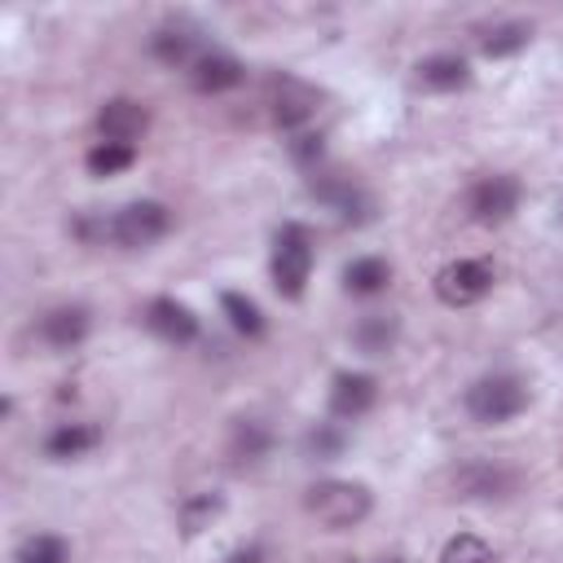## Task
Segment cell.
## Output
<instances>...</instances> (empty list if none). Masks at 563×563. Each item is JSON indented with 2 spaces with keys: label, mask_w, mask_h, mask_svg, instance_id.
<instances>
[{
  "label": "cell",
  "mask_w": 563,
  "mask_h": 563,
  "mask_svg": "<svg viewBox=\"0 0 563 563\" xmlns=\"http://www.w3.org/2000/svg\"><path fill=\"white\" fill-rule=\"evenodd\" d=\"M172 224V211L154 198H141V202H128L119 211H84L75 220V233L84 242H110V246H123V251H141V246H154Z\"/></svg>",
  "instance_id": "cell-1"
},
{
  "label": "cell",
  "mask_w": 563,
  "mask_h": 563,
  "mask_svg": "<svg viewBox=\"0 0 563 563\" xmlns=\"http://www.w3.org/2000/svg\"><path fill=\"white\" fill-rule=\"evenodd\" d=\"M303 510L325 528H352L374 510V497L356 479H321L303 493Z\"/></svg>",
  "instance_id": "cell-2"
},
{
  "label": "cell",
  "mask_w": 563,
  "mask_h": 563,
  "mask_svg": "<svg viewBox=\"0 0 563 563\" xmlns=\"http://www.w3.org/2000/svg\"><path fill=\"white\" fill-rule=\"evenodd\" d=\"M308 277H312V233L290 220L273 238V286L282 299H299Z\"/></svg>",
  "instance_id": "cell-3"
},
{
  "label": "cell",
  "mask_w": 563,
  "mask_h": 563,
  "mask_svg": "<svg viewBox=\"0 0 563 563\" xmlns=\"http://www.w3.org/2000/svg\"><path fill=\"white\" fill-rule=\"evenodd\" d=\"M523 409H528V387L515 374H488V378H479V383L466 387V413L475 422H484V427L510 422Z\"/></svg>",
  "instance_id": "cell-4"
},
{
  "label": "cell",
  "mask_w": 563,
  "mask_h": 563,
  "mask_svg": "<svg viewBox=\"0 0 563 563\" xmlns=\"http://www.w3.org/2000/svg\"><path fill=\"white\" fill-rule=\"evenodd\" d=\"M317 101H321V92L312 84L295 79V75H268V84H264V110L286 132H295L299 123H308L317 114Z\"/></svg>",
  "instance_id": "cell-5"
},
{
  "label": "cell",
  "mask_w": 563,
  "mask_h": 563,
  "mask_svg": "<svg viewBox=\"0 0 563 563\" xmlns=\"http://www.w3.org/2000/svg\"><path fill=\"white\" fill-rule=\"evenodd\" d=\"M431 286H435L440 303H449V308L479 303L493 290V264H484V260H453V264H444L435 273Z\"/></svg>",
  "instance_id": "cell-6"
},
{
  "label": "cell",
  "mask_w": 563,
  "mask_h": 563,
  "mask_svg": "<svg viewBox=\"0 0 563 563\" xmlns=\"http://www.w3.org/2000/svg\"><path fill=\"white\" fill-rule=\"evenodd\" d=\"M515 207H519V180L515 176H484L466 194V211L479 224H501L515 216Z\"/></svg>",
  "instance_id": "cell-7"
},
{
  "label": "cell",
  "mask_w": 563,
  "mask_h": 563,
  "mask_svg": "<svg viewBox=\"0 0 563 563\" xmlns=\"http://www.w3.org/2000/svg\"><path fill=\"white\" fill-rule=\"evenodd\" d=\"M150 128V114L141 110V101H128V97H114L97 110V132L101 141H114V145H132L141 132Z\"/></svg>",
  "instance_id": "cell-8"
},
{
  "label": "cell",
  "mask_w": 563,
  "mask_h": 563,
  "mask_svg": "<svg viewBox=\"0 0 563 563\" xmlns=\"http://www.w3.org/2000/svg\"><path fill=\"white\" fill-rule=\"evenodd\" d=\"M145 325L158 334V339H167V343H194L198 339V317H194V308H185L180 299H150L145 303Z\"/></svg>",
  "instance_id": "cell-9"
},
{
  "label": "cell",
  "mask_w": 563,
  "mask_h": 563,
  "mask_svg": "<svg viewBox=\"0 0 563 563\" xmlns=\"http://www.w3.org/2000/svg\"><path fill=\"white\" fill-rule=\"evenodd\" d=\"M453 488H457V497L488 501V497H506L515 488V475L506 466H493V462H462L453 471Z\"/></svg>",
  "instance_id": "cell-10"
},
{
  "label": "cell",
  "mask_w": 563,
  "mask_h": 563,
  "mask_svg": "<svg viewBox=\"0 0 563 563\" xmlns=\"http://www.w3.org/2000/svg\"><path fill=\"white\" fill-rule=\"evenodd\" d=\"M378 400V383L369 374H334V387H330V413L352 422L361 413H369Z\"/></svg>",
  "instance_id": "cell-11"
},
{
  "label": "cell",
  "mask_w": 563,
  "mask_h": 563,
  "mask_svg": "<svg viewBox=\"0 0 563 563\" xmlns=\"http://www.w3.org/2000/svg\"><path fill=\"white\" fill-rule=\"evenodd\" d=\"M189 84H194L198 92H207V97H220V92H229V88L242 84V62L211 48V53H202V57L189 66Z\"/></svg>",
  "instance_id": "cell-12"
},
{
  "label": "cell",
  "mask_w": 563,
  "mask_h": 563,
  "mask_svg": "<svg viewBox=\"0 0 563 563\" xmlns=\"http://www.w3.org/2000/svg\"><path fill=\"white\" fill-rule=\"evenodd\" d=\"M312 194L321 198V202H330L343 220H369V194L356 185V180H347V176H317L312 180Z\"/></svg>",
  "instance_id": "cell-13"
},
{
  "label": "cell",
  "mask_w": 563,
  "mask_h": 563,
  "mask_svg": "<svg viewBox=\"0 0 563 563\" xmlns=\"http://www.w3.org/2000/svg\"><path fill=\"white\" fill-rule=\"evenodd\" d=\"M97 444H101V427H92V422H62V427H53V431L44 435V453H48L53 462L84 457V453H92Z\"/></svg>",
  "instance_id": "cell-14"
},
{
  "label": "cell",
  "mask_w": 563,
  "mask_h": 563,
  "mask_svg": "<svg viewBox=\"0 0 563 563\" xmlns=\"http://www.w3.org/2000/svg\"><path fill=\"white\" fill-rule=\"evenodd\" d=\"M150 48H154L158 62H167V66H185V70L207 53V48L198 44V31H189V26H158L154 40H150Z\"/></svg>",
  "instance_id": "cell-15"
},
{
  "label": "cell",
  "mask_w": 563,
  "mask_h": 563,
  "mask_svg": "<svg viewBox=\"0 0 563 563\" xmlns=\"http://www.w3.org/2000/svg\"><path fill=\"white\" fill-rule=\"evenodd\" d=\"M84 334H88V308H79V303H66V308H53L40 317V339L48 347H75Z\"/></svg>",
  "instance_id": "cell-16"
},
{
  "label": "cell",
  "mask_w": 563,
  "mask_h": 563,
  "mask_svg": "<svg viewBox=\"0 0 563 563\" xmlns=\"http://www.w3.org/2000/svg\"><path fill=\"white\" fill-rule=\"evenodd\" d=\"M466 79H471V66L457 53H435V57L418 62V84L431 92H457V88H466Z\"/></svg>",
  "instance_id": "cell-17"
},
{
  "label": "cell",
  "mask_w": 563,
  "mask_h": 563,
  "mask_svg": "<svg viewBox=\"0 0 563 563\" xmlns=\"http://www.w3.org/2000/svg\"><path fill=\"white\" fill-rule=\"evenodd\" d=\"M387 282H391V268L378 255H361V260H352L343 268V286L352 295H378V290H387Z\"/></svg>",
  "instance_id": "cell-18"
},
{
  "label": "cell",
  "mask_w": 563,
  "mask_h": 563,
  "mask_svg": "<svg viewBox=\"0 0 563 563\" xmlns=\"http://www.w3.org/2000/svg\"><path fill=\"white\" fill-rule=\"evenodd\" d=\"M268 444H273L268 427H264V422H255V418H242V422H233L229 457H233V462H260V457L268 453Z\"/></svg>",
  "instance_id": "cell-19"
},
{
  "label": "cell",
  "mask_w": 563,
  "mask_h": 563,
  "mask_svg": "<svg viewBox=\"0 0 563 563\" xmlns=\"http://www.w3.org/2000/svg\"><path fill=\"white\" fill-rule=\"evenodd\" d=\"M528 40H532V26H528V22H497V26H488V31L479 35V48H484L488 57H510V53H519Z\"/></svg>",
  "instance_id": "cell-20"
},
{
  "label": "cell",
  "mask_w": 563,
  "mask_h": 563,
  "mask_svg": "<svg viewBox=\"0 0 563 563\" xmlns=\"http://www.w3.org/2000/svg\"><path fill=\"white\" fill-rule=\"evenodd\" d=\"M220 308H224V317H229V325L238 334H246V339H260L264 334V312L255 308V299H246L238 290H224L220 295Z\"/></svg>",
  "instance_id": "cell-21"
},
{
  "label": "cell",
  "mask_w": 563,
  "mask_h": 563,
  "mask_svg": "<svg viewBox=\"0 0 563 563\" xmlns=\"http://www.w3.org/2000/svg\"><path fill=\"white\" fill-rule=\"evenodd\" d=\"M352 339H356V347H361V352L383 356V352L396 343V317H383V312L361 317V325L352 330Z\"/></svg>",
  "instance_id": "cell-22"
},
{
  "label": "cell",
  "mask_w": 563,
  "mask_h": 563,
  "mask_svg": "<svg viewBox=\"0 0 563 563\" xmlns=\"http://www.w3.org/2000/svg\"><path fill=\"white\" fill-rule=\"evenodd\" d=\"M132 158H136V150L132 145H114V141H97L92 150H88V172L92 176H114V172H123V167H132Z\"/></svg>",
  "instance_id": "cell-23"
},
{
  "label": "cell",
  "mask_w": 563,
  "mask_h": 563,
  "mask_svg": "<svg viewBox=\"0 0 563 563\" xmlns=\"http://www.w3.org/2000/svg\"><path fill=\"white\" fill-rule=\"evenodd\" d=\"M66 559H70V554H66V541L53 537V532L26 537V541L18 545V554H13V563H66Z\"/></svg>",
  "instance_id": "cell-24"
},
{
  "label": "cell",
  "mask_w": 563,
  "mask_h": 563,
  "mask_svg": "<svg viewBox=\"0 0 563 563\" xmlns=\"http://www.w3.org/2000/svg\"><path fill=\"white\" fill-rule=\"evenodd\" d=\"M440 563H497V559H493V550H488L475 532H457V537L444 541Z\"/></svg>",
  "instance_id": "cell-25"
},
{
  "label": "cell",
  "mask_w": 563,
  "mask_h": 563,
  "mask_svg": "<svg viewBox=\"0 0 563 563\" xmlns=\"http://www.w3.org/2000/svg\"><path fill=\"white\" fill-rule=\"evenodd\" d=\"M216 515H220V497H211V493L189 497V501L180 506V528H185V537H198Z\"/></svg>",
  "instance_id": "cell-26"
},
{
  "label": "cell",
  "mask_w": 563,
  "mask_h": 563,
  "mask_svg": "<svg viewBox=\"0 0 563 563\" xmlns=\"http://www.w3.org/2000/svg\"><path fill=\"white\" fill-rule=\"evenodd\" d=\"M339 449H343V435L334 431V427H317V431H308V453H317V457H339Z\"/></svg>",
  "instance_id": "cell-27"
},
{
  "label": "cell",
  "mask_w": 563,
  "mask_h": 563,
  "mask_svg": "<svg viewBox=\"0 0 563 563\" xmlns=\"http://www.w3.org/2000/svg\"><path fill=\"white\" fill-rule=\"evenodd\" d=\"M290 154H295L303 167H312V163L321 158V136H312V132H299V136L290 141Z\"/></svg>",
  "instance_id": "cell-28"
},
{
  "label": "cell",
  "mask_w": 563,
  "mask_h": 563,
  "mask_svg": "<svg viewBox=\"0 0 563 563\" xmlns=\"http://www.w3.org/2000/svg\"><path fill=\"white\" fill-rule=\"evenodd\" d=\"M224 563H264V550H260V545H242V550H233Z\"/></svg>",
  "instance_id": "cell-29"
},
{
  "label": "cell",
  "mask_w": 563,
  "mask_h": 563,
  "mask_svg": "<svg viewBox=\"0 0 563 563\" xmlns=\"http://www.w3.org/2000/svg\"><path fill=\"white\" fill-rule=\"evenodd\" d=\"M383 563H400V559H383Z\"/></svg>",
  "instance_id": "cell-30"
},
{
  "label": "cell",
  "mask_w": 563,
  "mask_h": 563,
  "mask_svg": "<svg viewBox=\"0 0 563 563\" xmlns=\"http://www.w3.org/2000/svg\"><path fill=\"white\" fill-rule=\"evenodd\" d=\"M339 563H356V559H339Z\"/></svg>",
  "instance_id": "cell-31"
}]
</instances>
